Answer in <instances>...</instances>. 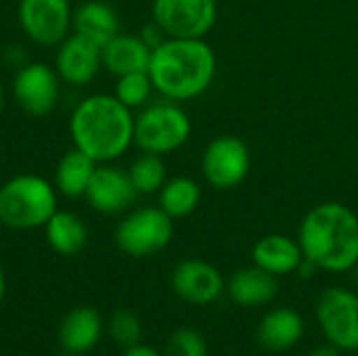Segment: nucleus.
<instances>
[{
	"mask_svg": "<svg viewBox=\"0 0 358 356\" xmlns=\"http://www.w3.org/2000/svg\"><path fill=\"white\" fill-rule=\"evenodd\" d=\"M218 61L206 38H166L151 52L153 88L168 101L185 103L208 92Z\"/></svg>",
	"mask_w": 358,
	"mask_h": 356,
	"instance_id": "f257e3e1",
	"label": "nucleus"
},
{
	"mask_svg": "<svg viewBox=\"0 0 358 356\" xmlns=\"http://www.w3.org/2000/svg\"><path fill=\"white\" fill-rule=\"evenodd\" d=\"M298 241L304 258L319 271L348 273L358 266V216L340 201H325L306 212Z\"/></svg>",
	"mask_w": 358,
	"mask_h": 356,
	"instance_id": "f03ea898",
	"label": "nucleus"
},
{
	"mask_svg": "<svg viewBox=\"0 0 358 356\" xmlns=\"http://www.w3.org/2000/svg\"><path fill=\"white\" fill-rule=\"evenodd\" d=\"M73 147L96 164H111L134 145V115L115 94H90L69 118Z\"/></svg>",
	"mask_w": 358,
	"mask_h": 356,
	"instance_id": "7ed1b4c3",
	"label": "nucleus"
},
{
	"mask_svg": "<svg viewBox=\"0 0 358 356\" xmlns=\"http://www.w3.org/2000/svg\"><path fill=\"white\" fill-rule=\"evenodd\" d=\"M55 212L57 189L44 176L19 174L0 187V222L8 229H40Z\"/></svg>",
	"mask_w": 358,
	"mask_h": 356,
	"instance_id": "20e7f679",
	"label": "nucleus"
},
{
	"mask_svg": "<svg viewBox=\"0 0 358 356\" xmlns=\"http://www.w3.org/2000/svg\"><path fill=\"white\" fill-rule=\"evenodd\" d=\"M189 113L174 101L145 105L134 118V145L143 153L168 155L180 149L191 136Z\"/></svg>",
	"mask_w": 358,
	"mask_h": 356,
	"instance_id": "39448f33",
	"label": "nucleus"
},
{
	"mask_svg": "<svg viewBox=\"0 0 358 356\" xmlns=\"http://www.w3.org/2000/svg\"><path fill=\"white\" fill-rule=\"evenodd\" d=\"M174 237V220L157 206L138 208L126 214L115 229V245L132 256L147 258L159 254Z\"/></svg>",
	"mask_w": 358,
	"mask_h": 356,
	"instance_id": "423d86ee",
	"label": "nucleus"
},
{
	"mask_svg": "<svg viewBox=\"0 0 358 356\" xmlns=\"http://www.w3.org/2000/svg\"><path fill=\"white\" fill-rule=\"evenodd\" d=\"M317 321L325 340L342 353L358 350V294L327 287L317 300Z\"/></svg>",
	"mask_w": 358,
	"mask_h": 356,
	"instance_id": "0eeeda50",
	"label": "nucleus"
},
{
	"mask_svg": "<svg viewBox=\"0 0 358 356\" xmlns=\"http://www.w3.org/2000/svg\"><path fill=\"white\" fill-rule=\"evenodd\" d=\"M250 168V147L233 134L216 136L214 141H210L201 157V174L206 183L216 191L237 189L248 178Z\"/></svg>",
	"mask_w": 358,
	"mask_h": 356,
	"instance_id": "6e6552de",
	"label": "nucleus"
},
{
	"mask_svg": "<svg viewBox=\"0 0 358 356\" xmlns=\"http://www.w3.org/2000/svg\"><path fill=\"white\" fill-rule=\"evenodd\" d=\"M153 21L168 38H206L218 19L216 0H153Z\"/></svg>",
	"mask_w": 358,
	"mask_h": 356,
	"instance_id": "1a4fd4ad",
	"label": "nucleus"
},
{
	"mask_svg": "<svg viewBox=\"0 0 358 356\" xmlns=\"http://www.w3.org/2000/svg\"><path fill=\"white\" fill-rule=\"evenodd\" d=\"M13 97L27 115L44 118L59 105L61 78L57 69L46 63H25L13 78Z\"/></svg>",
	"mask_w": 358,
	"mask_h": 356,
	"instance_id": "9d476101",
	"label": "nucleus"
},
{
	"mask_svg": "<svg viewBox=\"0 0 358 356\" xmlns=\"http://www.w3.org/2000/svg\"><path fill=\"white\" fill-rule=\"evenodd\" d=\"M69 0H21L19 25L40 46H59L71 31Z\"/></svg>",
	"mask_w": 358,
	"mask_h": 356,
	"instance_id": "9b49d317",
	"label": "nucleus"
},
{
	"mask_svg": "<svg viewBox=\"0 0 358 356\" xmlns=\"http://www.w3.org/2000/svg\"><path fill=\"white\" fill-rule=\"evenodd\" d=\"M172 290L174 294L189 302V304H197V306H206L216 302L227 285H224V277L220 275V271L206 262V260H197V258H189L176 264V269L172 271Z\"/></svg>",
	"mask_w": 358,
	"mask_h": 356,
	"instance_id": "f8f14e48",
	"label": "nucleus"
},
{
	"mask_svg": "<svg viewBox=\"0 0 358 356\" xmlns=\"http://www.w3.org/2000/svg\"><path fill=\"white\" fill-rule=\"evenodd\" d=\"M136 195L138 193L130 180L128 170L109 164H99L84 197L92 210L105 216H115L126 212L134 204Z\"/></svg>",
	"mask_w": 358,
	"mask_h": 356,
	"instance_id": "ddd939ff",
	"label": "nucleus"
},
{
	"mask_svg": "<svg viewBox=\"0 0 358 356\" xmlns=\"http://www.w3.org/2000/svg\"><path fill=\"white\" fill-rule=\"evenodd\" d=\"M103 67L101 61V46L82 34H69L57 48L55 69L61 82L69 86H84L90 84L99 69Z\"/></svg>",
	"mask_w": 358,
	"mask_h": 356,
	"instance_id": "4468645a",
	"label": "nucleus"
},
{
	"mask_svg": "<svg viewBox=\"0 0 358 356\" xmlns=\"http://www.w3.org/2000/svg\"><path fill=\"white\" fill-rule=\"evenodd\" d=\"M105 325L96 308L92 306H76L71 308L57 332L59 344L67 353L86 355L90 353L103 338Z\"/></svg>",
	"mask_w": 358,
	"mask_h": 356,
	"instance_id": "2eb2a0df",
	"label": "nucleus"
},
{
	"mask_svg": "<svg viewBox=\"0 0 358 356\" xmlns=\"http://www.w3.org/2000/svg\"><path fill=\"white\" fill-rule=\"evenodd\" d=\"M252 260L256 266L264 269L275 277L298 273L300 264L304 262V252L298 239H292L281 233L264 235L252 248Z\"/></svg>",
	"mask_w": 358,
	"mask_h": 356,
	"instance_id": "dca6fc26",
	"label": "nucleus"
},
{
	"mask_svg": "<svg viewBox=\"0 0 358 356\" xmlns=\"http://www.w3.org/2000/svg\"><path fill=\"white\" fill-rule=\"evenodd\" d=\"M229 298L245 308L264 306L279 296V277L266 273L260 266H245L231 275L227 281Z\"/></svg>",
	"mask_w": 358,
	"mask_h": 356,
	"instance_id": "f3484780",
	"label": "nucleus"
},
{
	"mask_svg": "<svg viewBox=\"0 0 358 356\" xmlns=\"http://www.w3.org/2000/svg\"><path fill=\"white\" fill-rule=\"evenodd\" d=\"M151 52L153 48L141 36L120 31L101 48V61L111 76L120 78L134 71H149Z\"/></svg>",
	"mask_w": 358,
	"mask_h": 356,
	"instance_id": "a211bd4d",
	"label": "nucleus"
},
{
	"mask_svg": "<svg viewBox=\"0 0 358 356\" xmlns=\"http://www.w3.org/2000/svg\"><path fill=\"white\" fill-rule=\"evenodd\" d=\"M304 336V319L294 308H275L266 313L258 325L256 338L264 350L285 353Z\"/></svg>",
	"mask_w": 358,
	"mask_h": 356,
	"instance_id": "6ab92c4d",
	"label": "nucleus"
},
{
	"mask_svg": "<svg viewBox=\"0 0 358 356\" xmlns=\"http://www.w3.org/2000/svg\"><path fill=\"white\" fill-rule=\"evenodd\" d=\"M71 29L96 42L101 48L120 34V17L105 0H84L71 17Z\"/></svg>",
	"mask_w": 358,
	"mask_h": 356,
	"instance_id": "aec40b11",
	"label": "nucleus"
},
{
	"mask_svg": "<svg viewBox=\"0 0 358 356\" xmlns=\"http://www.w3.org/2000/svg\"><path fill=\"white\" fill-rule=\"evenodd\" d=\"M48 245L61 256H76L88 241V229L76 212L57 210L44 225Z\"/></svg>",
	"mask_w": 358,
	"mask_h": 356,
	"instance_id": "412c9836",
	"label": "nucleus"
},
{
	"mask_svg": "<svg viewBox=\"0 0 358 356\" xmlns=\"http://www.w3.org/2000/svg\"><path fill=\"white\" fill-rule=\"evenodd\" d=\"M96 162L80 149H69L55 168V189L65 197H84L90 178L96 170Z\"/></svg>",
	"mask_w": 358,
	"mask_h": 356,
	"instance_id": "4be33fe9",
	"label": "nucleus"
},
{
	"mask_svg": "<svg viewBox=\"0 0 358 356\" xmlns=\"http://www.w3.org/2000/svg\"><path fill=\"white\" fill-rule=\"evenodd\" d=\"M201 204V187L189 176H174L159 189V208L172 218L191 216Z\"/></svg>",
	"mask_w": 358,
	"mask_h": 356,
	"instance_id": "5701e85b",
	"label": "nucleus"
},
{
	"mask_svg": "<svg viewBox=\"0 0 358 356\" xmlns=\"http://www.w3.org/2000/svg\"><path fill=\"white\" fill-rule=\"evenodd\" d=\"M128 174L138 195L159 193V189L168 180L166 164L162 155H155V153H141L128 168Z\"/></svg>",
	"mask_w": 358,
	"mask_h": 356,
	"instance_id": "b1692460",
	"label": "nucleus"
},
{
	"mask_svg": "<svg viewBox=\"0 0 358 356\" xmlns=\"http://www.w3.org/2000/svg\"><path fill=\"white\" fill-rule=\"evenodd\" d=\"M153 90L155 88H153L149 71H134V73H126L117 78L113 94L128 109H138L149 103Z\"/></svg>",
	"mask_w": 358,
	"mask_h": 356,
	"instance_id": "393cba45",
	"label": "nucleus"
},
{
	"mask_svg": "<svg viewBox=\"0 0 358 356\" xmlns=\"http://www.w3.org/2000/svg\"><path fill=\"white\" fill-rule=\"evenodd\" d=\"M107 334L111 336V340L115 344H120L122 348H130L141 344L143 338V325L141 319L132 313V311H115L109 321H107Z\"/></svg>",
	"mask_w": 358,
	"mask_h": 356,
	"instance_id": "a878e982",
	"label": "nucleus"
},
{
	"mask_svg": "<svg viewBox=\"0 0 358 356\" xmlns=\"http://www.w3.org/2000/svg\"><path fill=\"white\" fill-rule=\"evenodd\" d=\"M164 356H208V342L199 332L180 327L168 338Z\"/></svg>",
	"mask_w": 358,
	"mask_h": 356,
	"instance_id": "bb28decb",
	"label": "nucleus"
},
{
	"mask_svg": "<svg viewBox=\"0 0 358 356\" xmlns=\"http://www.w3.org/2000/svg\"><path fill=\"white\" fill-rule=\"evenodd\" d=\"M138 36H141V38L147 42V46H151V48H157V46L168 38V36L164 34V29H162L155 21H151L149 25H145L143 31H141Z\"/></svg>",
	"mask_w": 358,
	"mask_h": 356,
	"instance_id": "cd10ccee",
	"label": "nucleus"
},
{
	"mask_svg": "<svg viewBox=\"0 0 358 356\" xmlns=\"http://www.w3.org/2000/svg\"><path fill=\"white\" fill-rule=\"evenodd\" d=\"M122 356H164V355H159V353H157L155 348H151V346L136 344V346H130V348H126Z\"/></svg>",
	"mask_w": 358,
	"mask_h": 356,
	"instance_id": "c85d7f7f",
	"label": "nucleus"
},
{
	"mask_svg": "<svg viewBox=\"0 0 358 356\" xmlns=\"http://www.w3.org/2000/svg\"><path fill=\"white\" fill-rule=\"evenodd\" d=\"M308 356H342V350H338L336 346H331V344L327 342V344H323V346H317Z\"/></svg>",
	"mask_w": 358,
	"mask_h": 356,
	"instance_id": "c756f323",
	"label": "nucleus"
},
{
	"mask_svg": "<svg viewBox=\"0 0 358 356\" xmlns=\"http://www.w3.org/2000/svg\"><path fill=\"white\" fill-rule=\"evenodd\" d=\"M4 294H6V277H4V271L0 266V304L4 300Z\"/></svg>",
	"mask_w": 358,
	"mask_h": 356,
	"instance_id": "7c9ffc66",
	"label": "nucleus"
},
{
	"mask_svg": "<svg viewBox=\"0 0 358 356\" xmlns=\"http://www.w3.org/2000/svg\"><path fill=\"white\" fill-rule=\"evenodd\" d=\"M4 109V90H2V82H0V113Z\"/></svg>",
	"mask_w": 358,
	"mask_h": 356,
	"instance_id": "2f4dec72",
	"label": "nucleus"
},
{
	"mask_svg": "<svg viewBox=\"0 0 358 356\" xmlns=\"http://www.w3.org/2000/svg\"><path fill=\"white\" fill-rule=\"evenodd\" d=\"M57 356H84V355H76V353H67V350H63L61 355H57Z\"/></svg>",
	"mask_w": 358,
	"mask_h": 356,
	"instance_id": "473e14b6",
	"label": "nucleus"
},
{
	"mask_svg": "<svg viewBox=\"0 0 358 356\" xmlns=\"http://www.w3.org/2000/svg\"><path fill=\"white\" fill-rule=\"evenodd\" d=\"M82 2H84V0H82Z\"/></svg>",
	"mask_w": 358,
	"mask_h": 356,
	"instance_id": "72a5a7b5",
	"label": "nucleus"
}]
</instances>
